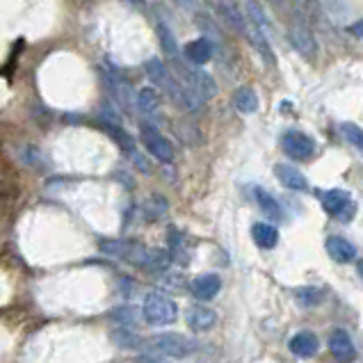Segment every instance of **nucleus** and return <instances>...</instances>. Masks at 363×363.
Wrapping results in <instances>:
<instances>
[{
    "mask_svg": "<svg viewBox=\"0 0 363 363\" xmlns=\"http://www.w3.org/2000/svg\"><path fill=\"white\" fill-rule=\"evenodd\" d=\"M101 249L110 256L121 258V261L133 263V265L142 267V270H149V272H165V270H169V263H171L167 252L149 249V247H144V245H140V242H133V240H103Z\"/></svg>",
    "mask_w": 363,
    "mask_h": 363,
    "instance_id": "1",
    "label": "nucleus"
},
{
    "mask_svg": "<svg viewBox=\"0 0 363 363\" xmlns=\"http://www.w3.org/2000/svg\"><path fill=\"white\" fill-rule=\"evenodd\" d=\"M199 350L201 348H199L194 339L176 332L155 334L151 339H144L142 343V352L149 354V359H187Z\"/></svg>",
    "mask_w": 363,
    "mask_h": 363,
    "instance_id": "2",
    "label": "nucleus"
},
{
    "mask_svg": "<svg viewBox=\"0 0 363 363\" xmlns=\"http://www.w3.org/2000/svg\"><path fill=\"white\" fill-rule=\"evenodd\" d=\"M142 318H144V322L151 325V327H165V325L176 322L178 306H176L174 299L165 295V292L151 290L144 295Z\"/></svg>",
    "mask_w": 363,
    "mask_h": 363,
    "instance_id": "3",
    "label": "nucleus"
},
{
    "mask_svg": "<svg viewBox=\"0 0 363 363\" xmlns=\"http://www.w3.org/2000/svg\"><path fill=\"white\" fill-rule=\"evenodd\" d=\"M171 62H174L176 71H178V80L185 83L190 87V92H192L201 103L211 101L215 94H218V85H215L213 76L206 73L204 69L192 66V64H183V62H180V57L171 59Z\"/></svg>",
    "mask_w": 363,
    "mask_h": 363,
    "instance_id": "4",
    "label": "nucleus"
},
{
    "mask_svg": "<svg viewBox=\"0 0 363 363\" xmlns=\"http://www.w3.org/2000/svg\"><path fill=\"white\" fill-rule=\"evenodd\" d=\"M288 41L301 57L315 59L318 41H315V34H313V30H311V25H308V21L304 19V14L301 12L292 14L290 25H288Z\"/></svg>",
    "mask_w": 363,
    "mask_h": 363,
    "instance_id": "5",
    "label": "nucleus"
},
{
    "mask_svg": "<svg viewBox=\"0 0 363 363\" xmlns=\"http://www.w3.org/2000/svg\"><path fill=\"white\" fill-rule=\"evenodd\" d=\"M320 204H322V208L329 218L339 220V222H352L354 213H357V204H354L352 194L348 190H341V187L320 192Z\"/></svg>",
    "mask_w": 363,
    "mask_h": 363,
    "instance_id": "6",
    "label": "nucleus"
},
{
    "mask_svg": "<svg viewBox=\"0 0 363 363\" xmlns=\"http://www.w3.org/2000/svg\"><path fill=\"white\" fill-rule=\"evenodd\" d=\"M140 140L144 144V149L149 151L158 162H171L174 160V146H171V142L158 131V126L151 124V121L149 124L144 121V124L140 126Z\"/></svg>",
    "mask_w": 363,
    "mask_h": 363,
    "instance_id": "7",
    "label": "nucleus"
},
{
    "mask_svg": "<svg viewBox=\"0 0 363 363\" xmlns=\"http://www.w3.org/2000/svg\"><path fill=\"white\" fill-rule=\"evenodd\" d=\"M281 149L288 158L297 160V162H306L315 155L318 144L313 137L301 131H286L281 135Z\"/></svg>",
    "mask_w": 363,
    "mask_h": 363,
    "instance_id": "8",
    "label": "nucleus"
},
{
    "mask_svg": "<svg viewBox=\"0 0 363 363\" xmlns=\"http://www.w3.org/2000/svg\"><path fill=\"white\" fill-rule=\"evenodd\" d=\"M160 87H165V92H167V97L176 103V106L180 108V110H185V112H197L199 108H201V101H199L192 92H190V87L185 83H180L176 76H171L169 71H167V76H165V80L160 83Z\"/></svg>",
    "mask_w": 363,
    "mask_h": 363,
    "instance_id": "9",
    "label": "nucleus"
},
{
    "mask_svg": "<svg viewBox=\"0 0 363 363\" xmlns=\"http://www.w3.org/2000/svg\"><path fill=\"white\" fill-rule=\"evenodd\" d=\"M103 80H106L108 90L112 94V99H115L124 110H131V106H133V87H131V83H128L119 71H115V69H103Z\"/></svg>",
    "mask_w": 363,
    "mask_h": 363,
    "instance_id": "10",
    "label": "nucleus"
},
{
    "mask_svg": "<svg viewBox=\"0 0 363 363\" xmlns=\"http://www.w3.org/2000/svg\"><path fill=\"white\" fill-rule=\"evenodd\" d=\"M222 290V279L215 272H206V274H199L190 281V292L192 297L199 301H211L218 297V292Z\"/></svg>",
    "mask_w": 363,
    "mask_h": 363,
    "instance_id": "11",
    "label": "nucleus"
},
{
    "mask_svg": "<svg viewBox=\"0 0 363 363\" xmlns=\"http://www.w3.org/2000/svg\"><path fill=\"white\" fill-rule=\"evenodd\" d=\"M215 55V44L211 37H197L192 41H187L183 48V57L192 66H201L206 62H211Z\"/></svg>",
    "mask_w": 363,
    "mask_h": 363,
    "instance_id": "12",
    "label": "nucleus"
},
{
    "mask_svg": "<svg viewBox=\"0 0 363 363\" xmlns=\"http://www.w3.org/2000/svg\"><path fill=\"white\" fill-rule=\"evenodd\" d=\"M329 350L334 354V359L341 361V363H348L357 357V348H354L352 336L345 329H334L329 334Z\"/></svg>",
    "mask_w": 363,
    "mask_h": 363,
    "instance_id": "13",
    "label": "nucleus"
},
{
    "mask_svg": "<svg viewBox=\"0 0 363 363\" xmlns=\"http://www.w3.org/2000/svg\"><path fill=\"white\" fill-rule=\"evenodd\" d=\"M215 325H218V313H215L213 308L204 306V304H197L187 311V327L197 334H206L215 329Z\"/></svg>",
    "mask_w": 363,
    "mask_h": 363,
    "instance_id": "14",
    "label": "nucleus"
},
{
    "mask_svg": "<svg viewBox=\"0 0 363 363\" xmlns=\"http://www.w3.org/2000/svg\"><path fill=\"white\" fill-rule=\"evenodd\" d=\"M220 14H222V21L227 23L231 30H236L247 37L249 21H247V16L240 12V5L236 0H220Z\"/></svg>",
    "mask_w": 363,
    "mask_h": 363,
    "instance_id": "15",
    "label": "nucleus"
},
{
    "mask_svg": "<svg viewBox=\"0 0 363 363\" xmlns=\"http://www.w3.org/2000/svg\"><path fill=\"white\" fill-rule=\"evenodd\" d=\"M274 174L279 178V183L286 187V190H292V192H306L308 190V180L306 176L301 174L299 169H295L292 165H276L274 167Z\"/></svg>",
    "mask_w": 363,
    "mask_h": 363,
    "instance_id": "16",
    "label": "nucleus"
},
{
    "mask_svg": "<svg viewBox=\"0 0 363 363\" xmlns=\"http://www.w3.org/2000/svg\"><path fill=\"white\" fill-rule=\"evenodd\" d=\"M288 350L295 354V357L299 359H311V357H315L318 350H320V341H318V336L315 334H311V332H299L295 334L292 339L288 341Z\"/></svg>",
    "mask_w": 363,
    "mask_h": 363,
    "instance_id": "17",
    "label": "nucleus"
},
{
    "mask_svg": "<svg viewBox=\"0 0 363 363\" xmlns=\"http://www.w3.org/2000/svg\"><path fill=\"white\" fill-rule=\"evenodd\" d=\"M325 247H327V254H329L336 263H343L345 265V263H352L354 258H357V247H354L350 240H345L341 236L327 238Z\"/></svg>",
    "mask_w": 363,
    "mask_h": 363,
    "instance_id": "18",
    "label": "nucleus"
},
{
    "mask_svg": "<svg viewBox=\"0 0 363 363\" xmlns=\"http://www.w3.org/2000/svg\"><path fill=\"white\" fill-rule=\"evenodd\" d=\"M254 199H256V204H258V208H261L267 218L270 220H276V222H281L286 215H283V208H281V204L276 201V197L267 192L265 187H256L254 190Z\"/></svg>",
    "mask_w": 363,
    "mask_h": 363,
    "instance_id": "19",
    "label": "nucleus"
},
{
    "mask_svg": "<svg viewBox=\"0 0 363 363\" xmlns=\"http://www.w3.org/2000/svg\"><path fill=\"white\" fill-rule=\"evenodd\" d=\"M252 238L261 249H274L279 242V229L270 222H256L252 227Z\"/></svg>",
    "mask_w": 363,
    "mask_h": 363,
    "instance_id": "20",
    "label": "nucleus"
},
{
    "mask_svg": "<svg viewBox=\"0 0 363 363\" xmlns=\"http://www.w3.org/2000/svg\"><path fill=\"white\" fill-rule=\"evenodd\" d=\"M247 39L252 41V46L256 48V53L265 59V64H270V66L276 64V55H274L272 44H270V39H267V34H265V32L256 30V28H252V25H249V30H247Z\"/></svg>",
    "mask_w": 363,
    "mask_h": 363,
    "instance_id": "21",
    "label": "nucleus"
},
{
    "mask_svg": "<svg viewBox=\"0 0 363 363\" xmlns=\"http://www.w3.org/2000/svg\"><path fill=\"white\" fill-rule=\"evenodd\" d=\"M233 108H236L238 112H242V115H254V112L258 110V97L256 92L252 87H247V85H242V87H238L236 92H233Z\"/></svg>",
    "mask_w": 363,
    "mask_h": 363,
    "instance_id": "22",
    "label": "nucleus"
},
{
    "mask_svg": "<svg viewBox=\"0 0 363 363\" xmlns=\"http://www.w3.org/2000/svg\"><path fill=\"white\" fill-rule=\"evenodd\" d=\"M155 32H158L162 50L167 53V57H169V59L180 57V53H178V44H176V34H174V30H171V25H169L165 19H158V21H155Z\"/></svg>",
    "mask_w": 363,
    "mask_h": 363,
    "instance_id": "23",
    "label": "nucleus"
},
{
    "mask_svg": "<svg viewBox=\"0 0 363 363\" xmlns=\"http://www.w3.org/2000/svg\"><path fill=\"white\" fill-rule=\"evenodd\" d=\"M160 103H162V99H160V94H158V90L155 87H142L140 92H137V97H135V108L142 112V115H155V112H158V108H160Z\"/></svg>",
    "mask_w": 363,
    "mask_h": 363,
    "instance_id": "24",
    "label": "nucleus"
},
{
    "mask_svg": "<svg viewBox=\"0 0 363 363\" xmlns=\"http://www.w3.org/2000/svg\"><path fill=\"white\" fill-rule=\"evenodd\" d=\"M245 10H247V21H249V25H252V28L261 30L265 34L270 32V19H267L265 10L256 3V0H247Z\"/></svg>",
    "mask_w": 363,
    "mask_h": 363,
    "instance_id": "25",
    "label": "nucleus"
},
{
    "mask_svg": "<svg viewBox=\"0 0 363 363\" xmlns=\"http://www.w3.org/2000/svg\"><path fill=\"white\" fill-rule=\"evenodd\" d=\"M103 128H106V133L115 140L121 149H124L128 155H131L135 151V142H133V137L131 133H126L124 128H121V124H110V121H103Z\"/></svg>",
    "mask_w": 363,
    "mask_h": 363,
    "instance_id": "26",
    "label": "nucleus"
},
{
    "mask_svg": "<svg viewBox=\"0 0 363 363\" xmlns=\"http://www.w3.org/2000/svg\"><path fill=\"white\" fill-rule=\"evenodd\" d=\"M295 299L299 301V306L311 308V306H318L320 301L325 299V292L320 290L318 286H304V288L295 290Z\"/></svg>",
    "mask_w": 363,
    "mask_h": 363,
    "instance_id": "27",
    "label": "nucleus"
},
{
    "mask_svg": "<svg viewBox=\"0 0 363 363\" xmlns=\"http://www.w3.org/2000/svg\"><path fill=\"white\" fill-rule=\"evenodd\" d=\"M112 339H115L119 348H126V350H142V343H144V339H140V336L128 329V327L117 329L115 334H112Z\"/></svg>",
    "mask_w": 363,
    "mask_h": 363,
    "instance_id": "28",
    "label": "nucleus"
},
{
    "mask_svg": "<svg viewBox=\"0 0 363 363\" xmlns=\"http://www.w3.org/2000/svg\"><path fill=\"white\" fill-rule=\"evenodd\" d=\"M341 133L345 137V142L352 144L357 151L363 149V131L357 124H350V121H345V124H341Z\"/></svg>",
    "mask_w": 363,
    "mask_h": 363,
    "instance_id": "29",
    "label": "nucleus"
},
{
    "mask_svg": "<svg viewBox=\"0 0 363 363\" xmlns=\"http://www.w3.org/2000/svg\"><path fill=\"white\" fill-rule=\"evenodd\" d=\"M144 69H146V73H149V78L155 83V85H160L162 80H165V76H167V66L162 64V59H158V57H151L149 62L144 64Z\"/></svg>",
    "mask_w": 363,
    "mask_h": 363,
    "instance_id": "30",
    "label": "nucleus"
},
{
    "mask_svg": "<svg viewBox=\"0 0 363 363\" xmlns=\"http://www.w3.org/2000/svg\"><path fill=\"white\" fill-rule=\"evenodd\" d=\"M112 318H115L119 325H124V327L131 329V327L137 322V318H140V311L133 308V306H121V308L115 311V313H112Z\"/></svg>",
    "mask_w": 363,
    "mask_h": 363,
    "instance_id": "31",
    "label": "nucleus"
},
{
    "mask_svg": "<svg viewBox=\"0 0 363 363\" xmlns=\"http://www.w3.org/2000/svg\"><path fill=\"white\" fill-rule=\"evenodd\" d=\"M165 211H167V201L158 194L151 197V201H146V220H158Z\"/></svg>",
    "mask_w": 363,
    "mask_h": 363,
    "instance_id": "32",
    "label": "nucleus"
},
{
    "mask_svg": "<svg viewBox=\"0 0 363 363\" xmlns=\"http://www.w3.org/2000/svg\"><path fill=\"white\" fill-rule=\"evenodd\" d=\"M325 7L329 10L332 16H336V19H345L350 12V5H348V0H322Z\"/></svg>",
    "mask_w": 363,
    "mask_h": 363,
    "instance_id": "33",
    "label": "nucleus"
},
{
    "mask_svg": "<svg viewBox=\"0 0 363 363\" xmlns=\"http://www.w3.org/2000/svg\"><path fill=\"white\" fill-rule=\"evenodd\" d=\"M131 155H133V162H135V165H137V169H140V171H144V174H149V171H151V165H149V162L144 160V155H142L140 151H137V149H135V151H133Z\"/></svg>",
    "mask_w": 363,
    "mask_h": 363,
    "instance_id": "34",
    "label": "nucleus"
},
{
    "mask_svg": "<svg viewBox=\"0 0 363 363\" xmlns=\"http://www.w3.org/2000/svg\"><path fill=\"white\" fill-rule=\"evenodd\" d=\"M174 3L185 12H194L197 10V0H174Z\"/></svg>",
    "mask_w": 363,
    "mask_h": 363,
    "instance_id": "35",
    "label": "nucleus"
},
{
    "mask_svg": "<svg viewBox=\"0 0 363 363\" xmlns=\"http://www.w3.org/2000/svg\"><path fill=\"white\" fill-rule=\"evenodd\" d=\"M124 3H128L137 12H146V0H124Z\"/></svg>",
    "mask_w": 363,
    "mask_h": 363,
    "instance_id": "36",
    "label": "nucleus"
},
{
    "mask_svg": "<svg viewBox=\"0 0 363 363\" xmlns=\"http://www.w3.org/2000/svg\"><path fill=\"white\" fill-rule=\"evenodd\" d=\"M352 32H354V34H357V37L361 39V21H357V23H354V28H352Z\"/></svg>",
    "mask_w": 363,
    "mask_h": 363,
    "instance_id": "37",
    "label": "nucleus"
},
{
    "mask_svg": "<svg viewBox=\"0 0 363 363\" xmlns=\"http://www.w3.org/2000/svg\"><path fill=\"white\" fill-rule=\"evenodd\" d=\"M149 363H171V361H158V359H153V361H149Z\"/></svg>",
    "mask_w": 363,
    "mask_h": 363,
    "instance_id": "38",
    "label": "nucleus"
},
{
    "mask_svg": "<svg viewBox=\"0 0 363 363\" xmlns=\"http://www.w3.org/2000/svg\"><path fill=\"white\" fill-rule=\"evenodd\" d=\"M272 3H276V5H281V3H283V0H272Z\"/></svg>",
    "mask_w": 363,
    "mask_h": 363,
    "instance_id": "39",
    "label": "nucleus"
}]
</instances>
